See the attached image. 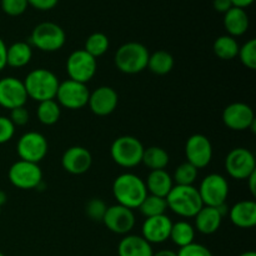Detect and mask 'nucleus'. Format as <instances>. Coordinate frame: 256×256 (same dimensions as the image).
I'll return each instance as SVG.
<instances>
[{"instance_id":"f257e3e1","label":"nucleus","mask_w":256,"mask_h":256,"mask_svg":"<svg viewBox=\"0 0 256 256\" xmlns=\"http://www.w3.org/2000/svg\"><path fill=\"white\" fill-rule=\"evenodd\" d=\"M112 194L118 204L129 209H138L146 198L148 190L145 182L132 172H124L114 180Z\"/></svg>"},{"instance_id":"f03ea898","label":"nucleus","mask_w":256,"mask_h":256,"mask_svg":"<svg viewBox=\"0 0 256 256\" xmlns=\"http://www.w3.org/2000/svg\"><path fill=\"white\" fill-rule=\"evenodd\" d=\"M165 200L168 209L182 218H194L204 206L194 185H174Z\"/></svg>"},{"instance_id":"7ed1b4c3","label":"nucleus","mask_w":256,"mask_h":256,"mask_svg":"<svg viewBox=\"0 0 256 256\" xmlns=\"http://www.w3.org/2000/svg\"><path fill=\"white\" fill-rule=\"evenodd\" d=\"M22 82H24L28 98L38 102L55 99L60 84L56 75L44 68L30 72Z\"/></svg>"},{"instance_id":"20e7f679","label":"nucleus","mask_w":256,"mask_h":256,"mask_svg":"<svg viewBox=\"0 0 256 256\" xmlns=\"http://www.w3.org/2000/svg\"><path fill=\"white\" fill-rule=\"evenodd\" d=\"M149 55V50L142 42H125L115 52V65L124 74H138L146 69Z\"/></svg>"},{"instance_id":"39448f33","label":"nucleus","mask_w":256,"mask_h":256,"mask_svg":"<svg viewBox=\"0 0 256 256\" xmlns=\"http://www.w3.org/2000/svg\"><path fill=\"white\" fill-rule=\"evenodd\" d=\"M144 145L138 138L124 135L112 142L110 155L114 162L122 168H135L142 162L144 155Z\"/></svg>"},{"instance_id":"423d86ee","label":"nucleus","mask_w":256,"mask_h":256,"mask_svg":"<svg viewBox=\"0 0 256 256\" xmlns=\"http://www.w3.org/2000/svg\"><path fill=\"white\" fill-rule=\"evenodd\" d=\"M66 34L60 25L52 22L38 24L30 35V44L45 52H58L64 46Z\"/></svg>"},{"instance_id":"0eeeda50","label":"nucleus","mask_w":256,"mask_h":256,"mask_svg":"<svg viewBox=\"0 0 256 256\" xmlns=\"http://www.w3.org/2000/svg\"><path fill=\"white\" fill-rule=\"evenodd\" d=\"M9 182L15 188L22 190L38 189L42 182V172L39 164L24 160H18L10 166Z\"/></svg>"},{"instance_id":"6e6552de","label":"nucleus","mask_w":256,"mask_h":256,"mask_svg":"<svg viewBox=\"0 0 256 256\" xmlns=\"http://www.w3.org/2000/svg\"><path fill=\"white\" fill-rule=\"evenodd\" d=\"M198 192L204 206L218 208L226 202L229 196V182L222 175L209 174L202 180Z\"/></svg>"},{"instance_id":"1a4fd4ad","label":"nucleus","mask_w":256,"mask_h":256,"mask_svg":"<svg viewBox=\"0 0 256 256\" xmlns=\"http://www.w3.org/2000/svg\"><path fill=\"white\" fill-rule=\"evenodd\" d=\"M89 96L90 92L86 84L68 79L59 84L55 99L60 106L69 110H79L86 106Z\"/></svg>"},{"instance_id":"9d476101","label":"nucleus","mask_w":256,"mask_h":256,"mask_svg":"<svg viewBox=\"0 0 256 256\" xmlns=\"http://www.w3.org/2000/svg\"><path fill=\"white\" fill-rule=\"evenodd\" d=\"M96 59L84 49L72 52L66 60V72L70 80L86 84L96 74Z\"/></svg>"},{"instance_id":"9b49d317","label":"nucleus","mask_w":256,"mask_h":256,"mask_svg":"<svg viewBox=\"0 0 256 256\" xmlns=\"http://www.w3.org/2000/svg\"><path fill=\"white\" fill-rule=\"evenodd\" d=\"M49 145L46 138L36 132H25L16 144V152L20 160L39 164L48 154Z\"/></svg>"},{"instance_id":"f8f14e48","label":"nucleus","mask_w":256,"mask_h":256,"mask_svg":"<svg viewBox=\"0 0 256 256\" xmlns=\"http://www.w3.org/2000/svg\"><path fill=\"white\" fill-rule=\"evenodd\" d=\"M225 169L232 179L246 180L252 172H256L254 154L245 148L232 149L226 155Z\"/></svg>"},{"instance_id":"ddd939ff","label":"nucleus","mask_w":256,"mask_h":256,"mask_svg":"<svg viewBox=\"0 0 256 256\" xmlns=\"http://www.w3.org/2000/svg\"><path fill=\"white\" fill-rule=\"evenodd\" d=\"M222 122L234 132H244L250 129L255 132L256 120L254 110L245 102H232L222 112Z\"/></svg>"},{"instance_id":"4468645a","label":"nucleus","mask_w":256,"mask_h":256,"mask_svg":"<svg viewBox=\"0 0 256 256\" xmlns=\"http://www.w3.org/2000/svg\"><path fill=\"white\" fill-rule=\"evenodd\" d=\"M185 155L188 162L198 170L206 168L212 159V145L209 138L202 134H194L186 140Z\"/></svg>"},{"instance_id":"2eb2a0df","label":"nucleus","mask_w":256,"mask_h":256,"mask_svg":"<svg viewBox=\"0 0 256 256\" xmlns=\"http://www.w3.org/2000/svg\"><path fill=\"white\" fill-rule=\"evenodd\" d=\"M29 99L25 90L24 82L14 76L0 79V106L12 110L24 106Z\"/></svg>"},{"instance_id":"dca6fc26","label":"nucleus","mask_w":256,"mask_h":256,"mask_svg":"<svg viewBox=\"0 0 256 256\" xmlns=\"http://www.w3.org/2000/svg\"><path fill=\"white\" fill-rule=\"evenodd\" d=\"M102 222L112 232L125 235L135 226V215L132 209L116 204L108 206Z\"/></svg>"},{"instance_id":"f3484780","label":"nucleus","mask_w":256,"mask_h":256,"mask_svg":"<svg viewBox=\"0 0 256 256\" xmlns=\"http://www.w3.org/2000/svg\"><path fill=\"white\" fill-rule=\"evenodd\" d=\"M92 152L84 146H72L64 152L62 156V166L65 172L72 175L85 174L92 168Z\"/></svg>"},{"instance_id":"a211bd4d","label":"nucleus","mask_w":256,"mask_h":256,"mask_svg":"<svg viewBox=\"0 0 256 256\" xmlns=\"http://www.w3.org/2000/svg\"><path fill=\"white\" fill-rule=\"evenodd\" d=\"M119 102V95L112 88L100 86L90 92L89 105L90 110L98 116H106L114 112Z\"/></svg>"},{"instance_id":"6ab92c4d","label":"nucleus","mask_w":256,"mask_h":256,"mask_svg":"<svg viewBox=\"0 0 256 256\" xmlns=\"http://www.w3.org/2000/svg\"><path fill=\"white\" fill-rule=\"evenodd\" d=\"M172 222L168 215L146 218L142 228V236L149 244H162L170 236Z\"/></svg>"},{"instance_id":"aec40b11","label":"nucleus","mask_w":256,"mask_h":256,"mask_svg":"<svg viewBox=\"0 0 256 256\" xmlns=\"http://www.w3.org/2000/svg\"><path fill=\"white\" fill-rule=\"evenodd\" d=\"M228 212L226 204L218 208L202 206L195 215V229L204 235H212L219 230L222 218Z\"/></svg>"},{"instance_id":"412c9836","label":"nucleus","mask_w":256,"mask_h":256,"mask_svg":"<svg viewBox=\"0 0 256 256\" xmlns=\"http://www.w3.org/2000/svg\"><path fill=\"white\" fill-rule=\"evenodd\" d=\"M229 218L235 226L250 229L256 224V202L252 200H242L229 210Z\"/></svg>"},{"instance_id":"4be33fe9","label":"nucleus","mask_w":256,"mask_h":256,"mask_svg":"<svg viewBox=\"0 0 256 256\" xmlns=\"http://www.w3.org/2000/svg\"><path fill=\"white\" fill-rule=\"evenodd\" d=\"M249 15L246 14L245 9L232 6L224 14V28L230 36L236 38L244 35L249 29Z\"/></svg>"},{"instance_id":"5701e85b","label":"nucleus","mask_w":256,"mask_h":256,"mask_svg":"<svg viewBox=\"0 0 256 256\" xmlns=\"http://www.w3.org/2000/svg\"><path fill=\"white\" fill-rule=\"evenodd\" d=\"M145 186H146L148 194L165 199L174 186V182L169 172L165 170H152L146 178Z\"/></svg>"},{"instance_id":"b1692460","label":"nucleus","mask_w":256,"mask_h":256,"mask_svg":"<svg viewBox=\"0 0 256 256\" xmlns=\"http://www.w3.org/2000/svg\"><path fill=\"white\" fill-rule=\"evenodd\" d=\"M119 256H152V244L139 235H126L118 246Z\"/></svg>"},{"instance_id":"393cba45","label":"nucleus","mask_w":256,"mask_h":256,"mask_svg":"<svg viewBox=\"0 0 256 256\" xmlns=\"http://www.w3.org/2000/svg\"><path fill=\"white\" fill-rule=\"evenodd\" d=\"M32 58V49L29 42H16L8 46L6 65L12 68H24Z\"/></svg>"},{"instance_id":"a878e982","label":"nucleus","mask_w":256,"mask_h":256,"mask_svg":"<svg viewBox=\"0 0 256 256\" xmlns=\"http://www.w3.org/2000/svg\"><path fill=\"white\" fill-rule=\"evenodd\" d=\"M169 239H172V242L179 248L188 246L194 242L195 228L185 220L172 222Z\"/></svg>"},{"instance_id":"bb28decb","label":"nucleus","mask_w":256,"mask_h":256,"mask_svg":"<svg viewBox=\"0 0 256 256\" xmlns=\"http://www.w3.org/2000/svg\"><path fill=\"white\" fill-rule=\"evenodd\" d=\"M146 68L156 75H166L174 68V58L165 50H158L149 55Z\"/></svg>"},{"instance_id":"cd10ccee","label":"nucleus","mask_w":256,"mask_h":256,"mask_svg":"<svg viewBox=\"0 0 256 256\" xmlns=\"http://www.w3.org/2000/svg\"><path fill=\"white\" fill-rule=\"evenodd\" d=\"M239 42L230 35H222L212 45L215 55L222 60H232L239 54Z\"/></svg>"},{"instance_id":"c85d7f7f","label":"nucleus","mask_w":256,"mask_h":256,"mask_svg":"<svg viewBox=\"0 0 256 256\" xmlns=\"http://www.w3.org/2000/svg\"><path fill=\"white\" fill-rule=\"evenodd\" d=\"M169 154L160 146H150L144 150L142 162L152 170H165L169 164Z\"/></svg>"},{"instance_id":"c756f323","label":"nucleus","mask_w":256,"mask_h":256,"mask_svg":"<svg viewBox=\"0 0 256 256\" xmlns=\"http://www.w3.org/2000/svg\"><path fill=\"white\" fill-rule=\"evenodd\" d=\"M38 119L44 125H54L59 122L60 115H62V109L60 105L55 99L45 100V102H39L36 109Z\"/></svg>"},{"instance_id":"7c9ffc66","label":"nucleus","mask_w":256,"mask_h":256,"mask_svg":"<svg viewBox=\"0 0 256 256\" xmlns=\"http://www.w3.org/2000/svg\"><path fill=\"white\" fill-rule=\"evenodd\" d=\"M145 218L158 216V215H164L168 210L166 200L164 198L155 196V195L148 194L146 198L142 200L140 206L138 208Z\"/></svg>"},{"instance_id":"2f4dec72","label":"nucleus","mask_w":256,"mask_h":256,"mask_svg":"<svg viewBox=\"0 0 256 256\" xmlns=\"http://www.w3.org/2000/svg\"><path fill=\"white\" fill-rule=\"evenodd\" d=\"M108 49H109V38L104 32H92L85 42L84 50L95 59L104 55Z\"/></svg>"},{"instance_id":"473e14b6","label":"nucleus","mask_w":256,"mask_h":256,"mask_svg":"<svg viewBox=\"0 0 256 256\" xmlns=\"http://www.w3.org/2000/svg\"><path fill=\"white\" fill-rule=\"evenodd\" d=\"M196 178V168L190 164V162H185L176 168V170L174 172V178H172V182H176V185H185V186H188V185L194 184Z\"/></svg>"},{"instance_id":"72a5a7b5","label":"nucleus","mask_w":256,"mask_h":256,"mask_svg":"<svg viewBox=\"0 0 256 256\" xmlns=\"http://www.w3.org/2000/svg\"><path fill=\"white\" fill-rule=\"evenodd\" d=\"M240 62L248 69L255 70L256 69V40L250 39L245 42L242 46L239 48Z\"/></svg>"},{"instance_id":"f704fd0d","label":"nucleus","mask_w":256,"mask_h":256,"mask_svg":"<svg viewBox=\"0 0 256 256\" xmlns=\"http://www.w3.org/2000/svg\"><path fill=\"white\" fill-rule=\"evenodd\" d=\"M106 209V204L102 199H98V198L90 199L85 205V212H86L88 218L92 222H102Z\"/></svg>"},{"instance_id":"c9c22d12","label":"nucleus","mask_w":256,"mask_h":256,"mask_svg":"<svg viewBox=\"0 0 256 256\" xmlns=\"http://www.w3.org/2000/svg\"><path fill=\"white\" fill-rule=\"evenodd\" d=\"M28 0H2V9L9 16H19L26 12Z\"/></svg>"},{"instance_id":"e433bc0d","label":"nucleus","mask_w":256,"mask_h":256,"mask_svg":"<svg viewBox=\"0 0 256 256\" xmlns=\"http://www.w3.org/2000/svg\"><path fill=\"white\" fill-rule=\"evenodd\" d=\"M176 254L178 256H214L206 246L202 244H196V242H192L188 246L180 248Z\"/></svg>"},{"instance_id":"4c0bfd02","label":"nucleus","mask_w":256,"mask_h":256,"mask_svg":"<svg viewBox=\"0 0 256 256\" xmlns=\"http://www.w3.org/2000/svg\"><path fill=\"white\" fill-rule=\"evenodd\" d=\"M15 134V125L6 116H0V144L10 142Z\"/></svg>"},{"instance_id":"58836bf2","label":"nucleus","mask_w":256,"mask_h":256,"mask_svg":"<svg viewBox=\"0 0 256 256\" xmlns=\"http://www.w3.org/2000/svg\"><path fill=\"white\" fill-rule=\"evenodd\" d=\"M9 119L12 120L15 126H24L29 122V112L25 109V106L15 108V109L10 110Z\"/></svg>"},{"instance_id":"ea45409f","label":"nucleus","mask_w":256,"mask_h":256,"mask_svg":"<svg viewBox=\"0 0 256 256\" xmlns=\"http://www.w3.org/2000/svg\"><path fill=\"white\" fill-rule=\"evenodd\" d=\"M58 2H59V0H28V4L30 6L35 8L38 10H42V12L54 9L58 5Z\"/></svg>"},{"instance_id":"a19ab883","label":"nucleus","mask_w":256,"mask_h":256,"mask_svg":"<svg viewBox=\"0 0 256 256\" xmlns=\"http://www.w3.org/2000/svg\"><path fill=\"white\" fill-rule=\"evenodd\" d=\"M212 8L216 12L225 14V12H229L232 8V0H212Z\"/></svg>"},{"instance_id":"79ce46f5","label":"nucleus","mask_w":256,"mask_h":256,"mask_svg":"<svg viewBox=\"0 0 256 256\" xmlns=\"http://www.w3.org/2000/svg\"><path fill=\"white\" fill-rule=\"evenodd\" d=\"M6 44L4 42V40L0 38V72L6 66Z\"/></svg>"},{"instance_id":"37998d69","label":"nucleus","mask_w":256,"mask_h":256,"mask_svg":"<svg viewBox=\"0 0 256 256\" xmlns=\"http://www.w3.org/2000/svg\"><path fill=\"white\" fill-rule=\"evenodd\" d=\"M248 184H249V190L252 192V196L256 195V172H252L249 178H248Z\"/></svg>"},{"instance_id":"c03bdc74","label":"nucleus","mask_w":256,"mask_h":256,"mask_svg":"<svg viewBox=\"0 0 256 256\" xmlns=\"http://www.w3.org/2000/svg\"><path fill=\"white\" fill-rule=\"evenodd\" d=\"M232 6L245 9V8L250 6V5L254 2V0H232Z\"/></svg>"},{"instance_id":"a18cd8bd","label":"nucleus","mask_w":256,"mask_h":256,"mask_svg":"<svg viewBox=\"0 0 256 256\" xmlns=\"http://www.w3.org/2000/svg\"><path fill=\"white\" fill-rule=\"evenodd\" d=\"M152 256H178V254L172 250L169 249H164V250H159L158 252H154Z\"/></svg>"},{"instance_id":"49530a36","label":"nucleus","mask_w":256,"mask_h":256,"mask_svg":"<svg viewBox=\"0 0 256 256\" xmlns=\"http://www.w3.org/2000/svg\"><path fill=\"white\" fill-rule=\"evenodd\" d=\"M6 200H8L6 192H2V190H0V208H2L5 202H6Z\"/></svg>"},{"instance_id":"de8ad7c7","label":"nucleus","mask_w":256,"mask_h":256,"mask_svg":"<svg viewBox=\"0 0 256 256\" xmlns=\"http://www.w3.org/2000/svg\"><path fill=\"white\" fill-rule=\"evenodd\" d=\"M239 256H256V254L254 252H242Z\"/></svg>"},{"instance_id":"09e8293b","label":"nucleus","mask_w":256,"mask_h":256,"mask_svg":"<svg viewBox=\"0 0 256 256\" xmlns=\"http://www.w3.org/2000/svg\"><path fill=\"white\" fill-rule=\"evenodd\" d=\"M0 256H5L4 254H2V252H0Z\"/></svg>"}]
</instances>
